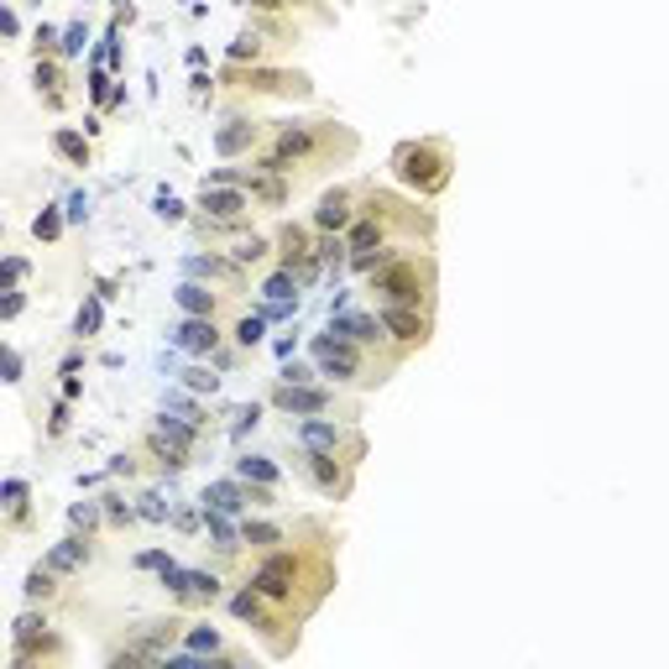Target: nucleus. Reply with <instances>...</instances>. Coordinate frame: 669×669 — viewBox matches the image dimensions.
<instances>
[{"label": "nucleus", "mask_w": 669, "mask_h": 669, "mask_svg": "<svg viewBox=\"0 0 669 669\" xmlns=\"http://www.w3.org/2000/svg\"><path fill=\"white\" fill-rule=\"evenodd\" d=\"M335 581H341L335 533L319 518H298L277 550H262L246 565V586H257L267 601H277L293 622H309L319 612V601L335 591Z\"/></svg>", "instance_id": "obj_1"}, {"label": "nucleus", "mask_w": 669, "mask_h": 669, "mask_svg": "<svg viewBox=\"0 0 669 669\" xmlns=\"http://www.w3.org/2000/svg\"><path fill=\"white\" fill-rule=\"evenodd\" d=\"M37 95L48 110H63V69H58V58H37Z\"/></svg>", "instance_id": "obj_30"}, {"label": "nucleus", "mask_w": 669, "mask_h": 669, "mask_svg": "<svg viewBox=\"0 0 669 669\" xmlns=\"http://www.w3.org/2000/svg\"><path fill=\"white\" fill-rule=\"evenodd\" d=\"M157 215H163V220H184V205H178L173 194H157Z\"/></svg>", "instance_id": "obj_42"}, {"label": "nucleus", "mask_w": 669, "mask_h": 669, "mask_svg": "<svg viewBox=\"0 0 669 669\" xmlns=\"http://www.w3.org/2000/svg\"><path fill=\"white\" fill-rule=\"evenodd\" d=\"M356 147L361 141L345 120H277L267 147L252 163H262V168H273L298 184V178H309V173L329 168V163L356 157Z\"/></svg>", "instance_id": "obj_3"}, {"label": "nucleus", "mask_w": 669, "mask_h": 669, "mask_svg": "<svg viewBox=\"0 0 669 669\" xmlns=\"http://www.w3.org/2000/svg\"><path fill=\"white\" fill-rule=\"evenodd\" d=\"M21 277H27V262H21V257H6V288H17Z\"/></svg>", "instance_id": "obj_44"}, {"label": "nucleus", "mask_w": 669, "mask_h": 669, "mask_svg": "<svg viewBox=\"0 0 669 669\" xmlns=\"http://www.w3.org/2000/svg\"><path fill=\"white\" fill-rule=\"evenodd\" d=\"M137 513L147 518V523H168V518H173V508H168V502H163V498H157V492H141V498H137Z\"/></svg>", "instance_id": "obj_38"}, {"label": "nucleus", "mask_w": 669, "mask_h": 669, "mask_svg": "<svg viewBox=\"0 0 669 669\" xmlns=\"http://www.w3.org/2000/svg\"><path fill=\"white\" fill-rule=\"evenodd\" d=\"M95 325H100V304H89V309L79 314V335H95Z\"/></svg>", "instance_id": "obj_45"}, {"label": "nucleus", "mask_w": 669, "mask_h": 669, "mask_svg": "<svg viewBox=\"0 0 669 669\" xmlns=\"http://www.w3.org/2000/svg\"><path fill=\"white\" fill-rule=\"evenodd\" d=\"M277 267H293L298 273V283H314L319 277V267H325V257H319V230L314 225H283L277 230Z\"/></svg>", "instance_id": "obj_13"}, {"label": "nucleus", "mask_w": 669, "mask_h": 669, "mask_svg": "<svg viewBox=\"0 0 669 669\" xmlns=\"http://www.w3.org/2000/svg\"><path fill=\"white\" fill-rule=\"evenodd\" d=\"M163 586L173 591V601H178V607H215V601H220V570L168 565V570H163Z\"/></svg>", "instance_id": "obj_17"}, {"label": "nucleus", "mask_w": 669, "mask_h": 669, "mask_svg": "<svg viewBox=\"0 0 669 669\" xmlns=\"http://www.w3.org/2000/svg\"><path fill=\"white\" fill-rule=\"evenodd\" d=\"M73 659V643L52 628V612H37L27 601V612L11 622V669H63Z\"/></svg>", "instance_id": "obj_7"}, {"label": "nucleus", "mask_w": 669, "mask_h": 669, "mask_svg": "<svg viewBox=\"0 0 669 669\" xmlns=\"http://www.w3.org/2000/svg\"><path fill=\"white\" fill-rule=\"evenodd\" d=\"M293 445L319 450V455H341V461H351V465L366 461V434H361L351 419H329V413L298 419V424H293Z\"/></svg>", "instance_id": "obj_10"}, {"label": "nucleus", "mask_w": 669, "mask_h": 669, "mask_svg": "<svg viewBox=\"0 0 669 669\" xmlns=\"http://www.w3.org/2000/svg\"><path fill=\"white\" fill-rule=\"evenodd\" d=\"M262 335H267V319H262V314H246V319H236V329H230V341H236L240 351H257Z\"/></svg>", "instance_id": "obj_37"}, {"label": "nucleus", "mask_w": 669, "mask_h": 669, "mask_svg": "<svg viewBox=\"0 0 669 669\" xmlns=\"http://www.w3.org/2000/svg\"><path fill=\"white\" fill-rule=\"evenodd\" d=\"M21 597L32 601H42V607H52V601L63 597V575H58V570L48 565V560H42V565H32V575H27V586H21Z\"/></svg>", "instance_id": "obj_28"}, {"label": "nucleus", "mask_w": 669, "mask_h": 669, "mask_svg": "<svg viewBox=\"0 0 669 669\" xmlns=\"http://www.w3.org/2000/svg\"><path fill=\"white\" fill-rule=\"evenodd\" d=\"M277 240H262V236H240L236 246H230V257L240 262V267H262L267 262V252H273Z\"/></svg>", "instance_id": "obj_34"}, {"label": "nucleus", "mask_w": 669, "mask_h": 669, "mask_svg": "<svg viewBox=\"0 0 669 669\" xmlns=\"http://www.w3.org/2000/svg\"><path fill=\"white\" fill-rule=\"evenodd\" d=\"M277 413L288 419H314V413H335L341 409V387H319V382H277L267 393Z\"/></svg>", "instance_id": "obj_14"}, {"label": "nucleus", "mask_w": 669, "mask_h": 669, "mask_svg": "<svg viewBox=\"0 0 669 669\" xmlns=\"http://www.w3.org/2000/svg\"><path fill=\"white\" fill-rule=\"evenodd\" d=\"M252 11L257 17H314V21H329V6L325 0H252Z\"/></svg>", "instance_id": "obj_29"}, {"label": "nucleus", "mask_w": 669, "mask_h": 669, "mask_svg": "<svg viewBox=\"0 0 669 669\" xmlns=\"http://www.w3.org/2000/svg\"><path fill=\"white\" fill-rule=\"evenodd\" d=\"M32 236L37 240H58L63 236V215H58V209H42V215L32 220Z\"/></svg>", "instance_id": "obj_39"}, {"label": "nucleus", "mask_w": 669, "mask_h": 669, "mask_svg": "<svg viewBox=\"0 0 669 669\" xmlns=\"http://www.w3.org/2000/svg\"><path fill=\"white\" fill-rule=\"evenodd\" d=\"M205 508H209V513L240 518L246 508H252V492H246V481H240V476H220V481H209V486H205Z\"/></svg>", "instance_id": "obj_23"}, {"label": "nucleus", "mask_w": 669, "mask_h": 669, "mask_svg": "<svg viewBox=\"0 0 669 669\" xmlns=\"http://www.w3.org/2000/svg\"><path fill=\"white\" fill-rule=\"evenodd\" d=\"M240 533H246V550L262 554V550H277L293 533V523H283V518H240Z\"/></svg>", "instance_id": "obj_24"}, {"label": "nucleus", "mask_w": 669, "mask_h": 669, "mask_svg": "<svg viewBox=\"0 0 669 669\" xmlns=\"http://www.w3.org/2000/svg\"><path fill=\"white\" fill-rule=\"evenodd\" d=\"M372 293V309L382 304H403V309H434L440 293V257L430 252V240H397L382 252V262L361 277Z\"/></svg>", "instance_id": "obj_4"}, {"label": "nucleus", "mask_w": 669, "mask_h": 669, "mask_svg": "<svg viewBox=\"0 0 669 669\" xmlns=\"http://www.w3.org/2000/svg\"><path fill=\"white\" fill-rule=\"evenodd\" d=\"M85 215H89V199H85V194H73V199H69V220L79 225V220H85Z\"/></svg>", "instance_id": "obj_47"}, {"label": "nucleus", "mask_w": 669, "mask_h": 669, "mask_svg": "<svg viewBox=\"0 0 669 669\" xmlns=\"http://www.w3.org/2000/svg\"><path fill=\"white\" fill-rule=\"evenodd\" d=\"M309 361L319 366V377H329L335 387H382V382L397 372L393 356L366 351V345H356L351 335H341V329L314 335V341H309Z\"/></svg>", "instance_id": "obj_5"}, {"label": "nucleus", "mask_w": 669, "mask_h": 669, "mask_svg": "<svg viewBox=\"0 0 669 669\" xmlns=\"http://www.w3.org/2000/svg\"><path fill=\"white\" fill-rule=\"evenodd\" d=\"M184 273H189L194 283H220V288H230V293L246 288V267H240L230 252H225V257L220 252H209V257L205 252H189V257H184Z\"/></svg>", "instance_id": "obj_19"}, {"label": "nucleus", "mask_w": 669, "mask_h": 669, "mask_svg": "<svg viewBox=\"0 0 669 669\" xmlns=\"http://www.w3.org/2000/svg\"><path fill=\"white\" fill-rule=\"evenodd\" d=\"M141 450H147V455H153V461L163 465V471H184V465L194 461V450L173 445V440H168L163 430H147V434H141Z\"/></svg>", "instance_id": "obj_27"}, {"label": "nucleus", "mask_w": 669, "mask_h": 669, "mask_svg": "<svg viewBox=\"0 0 669 669\" xmlns=\"http://www.w3.org/2000/svg\"><path fill=\"white\" fill-rule=\"evenodd\" d=\"M52 153L63 157V163H73V168H89V141L79 137V131H69V126H58V131H52Z\"/></svg>", "instance_id": "obj_31"}, {"label": "nucleus", "mask_w": 669, "mask_h": 669, "mask_svg": "<svg viewBox=\"0 0 669 669\" xmlns=\"http://www.w3.org/2000/svg\"><path fill=\"white\" fill-rule=\"evenodd\" d=\"M205 533H209V544H215V554H220V565H230V560L246 550L240 518H230V513H209L205 508Z\"/></svg>", "instance_id": "obj_22"}, {"label": "nucleus", "mask_w": 669, "mask_h": 669, "mask_svg": "<svg viewBox=\"0 0 669 669\" xmlns=\"http://www.w3.org/2000/svg\"><path fill=\"white\" fill-rule=\"evenodd\" d=\"M434 225H440L434 209H424L419 199H403V194H393V189L366 184L356 220L345 230V240H351V262H345V267L356 277H366L382 262V252L397 246V240H434Z\"/></svg>", "instance_id": "obj_2"}, {"label": "nucleus", "mask_w": 669, "mask_h": 669, "mask_svg": "<svg viewBox=\"0 0 669 669\" xmlns=\"http://www.w3.org/2000/svg\"><path fill=\"white\" fill-rule=\"evenodd\" d=\"M0 508H6V533H21L27 529V518H32V486H27L21 476H11L6 481V502H0Z\"/></svg>", "instance_id": "obj_26"}, {"label": "nucleus", "mask_w": 669, "mask_h": 669, "mask_svg": "<svg viewBox=\"0 0 669 669\" xmlns=\"http://www.w3.org/2000/svg\"><path fill=\"white\" fill-rule=\"evenodd\" d=\"M236 476L240 481H262V486H277V465L267 455H240L236 461Z\"/></svg>", "instance_id": "obj_33"}, {"label": "nucleus", "mask_w": 669, "mask_h": 669, "mask_svg": "<svg viewBox=\"0 0 669 669\" xmlns=\"http://www.w3.org/2000/svg\"><path fill=\"white\" fill-rule=\"evenodd\" d=\"M329 329H341V335H351L356 345H366V351H377V356H393L397 366H403V356L393 351V341H387V329H382L377 309H341L335 319H329Z\"/></svg>", "instance_id": "obj_18"}, {"label": "nucleus", "mask_w": 669, "mask_h": 669, "mask_svg": "<svg viewBox=\"0 0 669 669\" xmlns=\"http://www.w3.org/2000/svg\"><path fill=\"white\" fill-rule=\"evenodd\" d=\"M273 126H277V120H262V116L236 110V116L215 131V153H220V157H257L262 147H267V137H273Z\"/></svg>", "instance_id": "obj_15"}, {"label": "nucleus", "mask_w": 669, "mask_h": 669, "mask_svg": "<svg viewBox=\"0 0 669 669\" xmlns=\"http://www.w3.org/2000/svg\"><path fill=\"white\" fill-rule=\"evenodd\" d=\"M69 523H73V529H85V533L110 529V523H105V502H73V508H69Z\"/></svg>", "instance_id": "obj_35"}, {"label": "nucleus", "mask_w": 669, "mask_h": 669, "mask_svg": "<svg viewBox=\"0 0 669 669\" xmlns=\"http://www.w3.org/2000/svg\"><path fill=\"white\" fill-rule=\"evenodd\" d=\"M105 523H110V529H131V523H137V508H131V502H126V498H120V492H105Z\"/></svg>", "instance_id": "obj_36"}, {"label": "nucleus", "mask_w": 669, "mask_h": 669, "mask_svg": "<svg viewBox=\"0 0 669 669\" xmlns=\"http://www.w3.org/2000/svg\"><path fill=\"white\" fill-rule=\"evenodd\" d=\"M137 565H141V570H168L173 560H168L163 550H147V554H137Z\"/></svg>", "instance_id": "obj_43"}, {"label": "nucleus", "mask_w": 669, "mask_h": 669, "mask_svg": "<svg viewBox=\"0 0 669 669\" xmlns=\"http://www.w3.org/2000/svg\"><path fill=\"white\" fill-rule=\"evenodd\" d=\"M377 319H382L387 341H393V351H397L403 361L434 341V309H403V304H382Z\"/></svg>", "instance_id": "obj_11"}, {"label": "nucleus", "mask_w": 669, "mask_h": 669, "mask_svg": "<svg viewBox=\"0 0 669 669\" xmlns=\"http://www.w3.org/2000/svg\"><path fill=\"white\" fill-rule=\"evenodd\" d=\"M85 42H89L85 21H73L69 32H63V42H58V58H79V52H85Z\"/></svg>", "instance_id": "obj_41"}, {"label": "nucleus", "mask_w": 669, "mask_h": 669, "mask_svg": "<svg viewBox=\"0 0 669 669\" xmlns=\"http://www.w3.org/2000/svg\"><path fill=\"white\" fill-rule=\"evenodd\" d=\"M356 209H361V184H335V189L319 194L309 225L319 230V236H345L351 220H356Z\"/></svg>", "instance_id": "obj_16"}, {"label": "nucleus", "mask_w": 669, "mask_h": 669, "mask_svg": "<svg viewBox=\"0 0 669 669\" xmlns=\"http://www.w3.org/2000/svg\"><path fill=\"white\" fill-rule=\"evenodd\" d=\"M184 382H189V393H215V387H220L215 366H189V372H184Z\"/></svg>", "instance_id": "obj_40"}, {"label": "nucleus", "mask_w": 669, "mask_h": 669, "mask_svg": "<svg viewBox=\"0 0 669 669\" xmlns=\"http://www.w3.org/2000/svg\"><path fill=\"white\" fill-rule=\"evenodd\" d=\"M21 304H27V298H21V288H6V309H0V314H6V319H17Z\"/></svg>", "instance_id": "obj_46"}, {"label": "nucleus", "mask_w": 669, "mask_h": 669, "mask_svg": "<svg viewBox=\"0 0 669 669\" xmlns=\"http://www.w3.org/2000/svg\"><path fill=\"white\" fill-rule=\"evenodd\" d=\"M42 560H48V565L58 570L63 581H79V575L95 565V539H89V533H69V539H58V544H52Z\"/></svg>", "instance_id": "obj_20"}, {"label": "nucleus", "mask_w": 669, "mask_h": 669, "mask_svg": "<svg viewBox=\"0 0 669 669\" xmlns=\"http://www.w3.org/2000/svg\"><path fill=\"white\" fill-rule=\"evenodd\" d=\"M173 345H178V351H189V356H215V351H220V325L189 314L184 325H173Z\"/></svg>", "instance_id": "obj_21"}, {"label": "nucleus", "mask_w": 669, "mask_h": 669, "mask_svg": "<svg viewBox=\"0 0 669 669\" xmlns=\"http://www.w3.org/2000/svg\"><path fill=\"white\" fill-rule=\"evenodd\" d=\"M298 288H304V283H298V273H293V267H273V273H267V283H262V298H273V304H293V298H298Z\"/></svg>", "instance_id": "obj_32"}, {"label": "nucleus", "mask_w": 669, "mask_h": 669, "mask_svg": "<svg viewBox=\"0 0 669 669\" xmlns=\"http://www.w3.org/2000/svg\"><path fill=\"white\" fill-rule=\"evenodd\" d=\"M220 89L225 95H246V100H314L309 73L277 69V63H225Z\"/></svg>", "instance_id": "obj_9"}, {"label": "nucleus", "mask_w": 669, "mask_h": 669, "mask_svg": "<svg viewBox=\"0 0 669 669\" xmlns=\"http://www.w3.org/2000/svg\"><path fill=\"white\" fill-rule=\"evenodd\" d=\"M393 178L413 199H440L455 178V147L445 137H409L393 147Z\"/></svg>", "instance_id": "obj_6"}, {"label": "nucleus", "mask_w": 669, "mask_h": 669, "mask_svg": "<svg viewBox=\"0 0 669 669\" xmlns=\"http://www.w3.org/2000/svg\"><path fill=\"white\" fill-rule=\"evenodd\" d=\"M178 309L184 314H199V319H220V309H225V293H209V283H184L178 288Z\"/></svg>", "instance_id": "obj_25"}, {"label": "nucleus", "mask_w": 669, "mask_h": 669, "mask_svg": "<svg viewBox=\"0 0 669 669\" xmlns=\"http://www.w3.org/2000/svg\"><path fill=\"white\" fill-rule=\"evenodd\" d=\"M230 618L246 622V628H252V633L267 643V653H273V659H288V653L298 649V628H304V622H293L288 612L277 607V601L262 597L257 586L240 581L236 591H230Z\"/></svg>", "instance_id": "obj_8"}, {"label": "nucleus", "mask_w": 669, "mask_h": 669, "mask_svg": "<svg viewBox=\"0 0 669 669\" xmlns=\"http://www.w3.org/2000/svg\"><path fill=\"white\" fill-rule=\"evenodd\" d=\"M298 476L309 481L319 498L345 502L351 486H356V465L341 461V455H319V450H298Z\"/></svg>", "instance_id": "obj_12"}]
</instances>
